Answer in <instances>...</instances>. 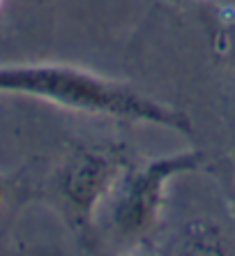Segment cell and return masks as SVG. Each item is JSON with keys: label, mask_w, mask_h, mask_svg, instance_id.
<instances>
[{"label": "cell", "mask_w": 235, "mask_h": 256, "mask_svg": "<svg viewBox=\"0 0 235 256\" xmlns=\"http://www.w3.org/2000/svg\"><path fill=\"white\" fill-rule=\"evenodd\" d=\"M0 92L35 97L81 114L150 122L182 134L192 132V120L180 108L72 65H0Z\"/></svg>", "instance_id": "cell-1"}, {"label": "cell", "mask_w": 235, "mask_h": 256, "mask_svg": "<svg viewBox=\"0 0 235 256\" xmlns=\"http://www.w3.org/2000/svg\"><path fill=\"white\" fill-rule=\"evenodd\" d=\"M206 155L200 150L178 152V155L159 157L134 171L120 187V194L113 206V222L122 236L146 233L154 224L159 208L164 203L166 185L176 176L192 173L203 166Z\"/></svg>", "instance_id": "cell-2"}, {"label": "cell", "mask_w": 235, "mask_h": 256, "mask_svg": "<svg viewBox=\"0 0 235 256\" xmlns=\"http://www.w3.org/2000/svg\"><path fill=\"white\" fill-rule=\"evenodd\" d=\"M120 168H122V162L111 150H78L60 168L58 187L72 208L83 214H90L94 206L116 185Z\"/></svg>", "instance_id": "cell-3"}, {"label": "cell", "mask_w": 235, "mask_h": 256, "mask_svg": "<svg viewBox=\"0 0 235 256\" xmlns=\"http://www.w3.org/2000/svg\"><path fill=\"white\" fill-rule=\"evenodd\" d=\"M178 256H233V252L219 226L206 220H196L189 222V226L182 231Z\"/></svg>", "instance_id": "cell-4"}, {"label": "cell", "mask_w": 235, "mask_h": 256, "mask_svg": "<svg viewBox=\"0 0 235 256\" xmlns=\"http://www.w3.org/2000/svg\"><path fill=\"white\" fill-rule=\"evenodd\" d=\"M219 44H222V54L226 56L228 65L235 70V18L226 21L219 30Z\"/></svg>", "instance_id": "cell-5"}, {"label": "cell", "mask_w": 235, "mask_h": 256, "mask_svg": "<svg viewBox=\"0 0 235 256\" xmlns=\"http://www.w3.org/2000/svg\"><path fill=\"white\" fill-rule=\"evenodd\" d=\"M2 192L5 190H2V182H0V201H2Z\"/></svg>", "instance_id": "cell-6"}, {"label": "cell", "mask_w": 235, "mask_h": 256, "mask_svg": "<svg viewBox=\"0 0 235 256\" xmlns=\"http://www.w3.org/2000/svg\"><path fill=\"white\" fill-rule=\"evenodd\" d=\"M0 7H2V0H0Z\"/></svg>", "instance_id": "cell-7"}]
</instances>
